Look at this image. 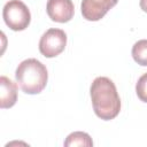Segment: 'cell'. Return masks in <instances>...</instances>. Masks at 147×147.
I'll use <instances>...</instances> for the list:
<instances>
[{"label":"cell","instance_id":"obj_7","mask_svg":"<svg viewBox=\"0 0 147 147\" xmlns=\"http://www.w3.org/2000/svg\"><path fill=\"white\" fill-rule=\"evenodd\" d=\"M17 101V86L6 76L0 77V107L2 109L13 107Z\"/></svg>","mask_w":147,"mask_h":147},{"label":"cell","instance_id":"obj_1","mask_svg":"<svg viewBox=\"0 0 147 147\" xmlns=\"http://www.w3.org/2000/svg\"><path fill=\"white\" fill-rule=\"evenodd\" d=\"M92 106L95 115L103 119L115 118L121 110V99L116 86L108 77H96L90 88Z\"/></svg>","mask_w":147,"mask_h":147},{"label":"cell","instance_id":"obj_8","mask_svg":"<svg viewBox=\"0 0 147 147\" xmlns=\"http://www.w3.org/2000/svg\"><path fill=\"white\" fill-rule=\"evenodd\" d=\"M64 146L65 147H72V146H87L91 147L93 146V141L90 137L88 133L86 132H82V131H76L70 133L65 141H64Z\"/></svg>","mask_w":147,"mask_h":147},{"label":"cell","instance_id":"obj_9","mask_svg":"<svg viewBox=\"0 0 147 147\" xmlns=\"http://www.w3.org/2000/svg\"><path fill=\"white\" fill-rule=\"evenodd\" d=\"M133 60L142 67H147V39L138 40L132 47Z\"/></svg>","mask_w":147,"mask_h":147},{"label":"cell","instance_id":"obj_2","mask_svg":"<svg viewBox=\"0 0 147 147\" xmlns=\"http://www.w3.org/2000/svg\"><path fill=\"white\" fill-rule=\"evenodd\" d=\"M15 78L24 93L38 94L46 87L48 72L46 67L37 59H26L16 68Z\"/></svg>","mask_w":147,"mask_h":147},{"label":"cell","instance_id":"obj_3","mask_svg":"<svg viewBox=\"0 0 147 147\" xmlns=\"http://www.w3.org/2000/svg\"><path fill=\"white\" fill-rule=\"evenodd\" d=\"M2 17L6 25L13 31H23L31 22L30 10L21 0H9L3 6Z\"/></svg>","mask_w":147,"mask_h":147},{"label":"cell","instance_id":"obj_11","mask_svg":"<svg viewBox=\"0 0 147 147\" xmlns=\"http://www.w3.org/2000/svg\"><path fill=\"white\" fill-rule=\"evenodd\" d=\"M140 8L147 13V0H140Z\"/></svg>","mask_w":147,"mask_h":147},{"label":"cell","instance_id":"obj_5","mask_svg":"<svg viewBox=\"0 0 147 147\" xmlns=\"http://www.w3.org/2000/svg\"><path fill=\"white\" fill-rule=\"evenodd\" d=\"M117 2L118 0H83L80 5L82 15L87 21H99Z\"/></svg>","mask_w":147,"mask_h":147},{"label":"cell","instance_id":"obj_6","mask_svg":"<svg viewBox=\"0 0 147 147\" xmlns=\"http://www.w3.org/2000/svg\"><path fill=\"white\" fill-rule=\"evenodd\" d=\"M46 11L52 21L65 23L74 17L75 7L71 0H48Z\"/></svg>","mask_w":147,"mask_h":147},{"label":"cell","instance_id":"obj_10","mask_svg":"<svg viewBox=\"0 0 147 147\" xmlns=\"http://www.w3.org/2000/svg\"><path fill=\"white\" fill-rule=\"evenodd\" d=\"M136 93L142 102L147 103V72L138 79L136 84Z\"/></svg>","mask_w":147,"mask_h":147},{"label":"cell","instance_id":"obj_4","mask_svg":"<svg viewBox=\"0 0 147 147\" xmlns=\"http://www.w3.org/2000/svg\"><path fill=\"white\" fill-rule=\"evenodd\" d=\"M67 45V34L61 29H48L39 40V52L45 57H55L60 55Z\"/></svg>","mask_w":147,"mask_h":147}]
</instances>
